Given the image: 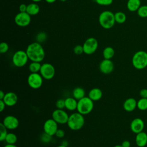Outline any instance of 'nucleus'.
I'll return each instance as SVG.
<instances>
[{
  "instance_id": "f257e3e1",
  "label": "nucleus",
  "mask_w": 147,
  "mask_h": 147,
  "mask_svg": "<svg viewBox=\"0 0 147 147\" xmlns=\"http://www.w3.org/2000/svg\"><path fill=\"white\" fill-rule=\"evenodd\" d=\"M26 52L32 61L41 62L45 57V51L41 43L37 41L32 42L26 48Z\"/></svg>"
},
{
  "instance_id": "f03ea898",
  "label": "nucleus",
  "mask_w": 147,
  "mask_h": 147,
  "mask_svg": "<svg viewBox=\"0 0 147 147\" xmlns=\"http://www.w3.org/2000/svg\"><path fill=\"white\" fill-rule=\"evenodd\" d=\"M98 21L100 25L103 28L109 29L113 28L115 24L114 14L109 10L103 11L99 14Z\"/></svg>"
},
{
  "instance_id": "7ed1b4c3",
  "label": "nucleus",
  "mask_w": 147,
  "mask_h": 147,
  "mask_svg": "<svg viewBox=\"0 0 147 147\" xmlns=\"http://www.w3.org/2000/svg\"><path fill=\"white\" fill-rule=\"evenodd\" d=\"M84 122L83 115L78 112L74 113L69 116L67 125L70 129L76 131L83 127Z\"/></svg>"
},
{
  "instance_id": "20e7f679",
  "label": "nucleus",
  "mask_w": 147,
  "mask_h": 147,
  "mask_svg": "<svg viewBox=\"0 0 147 147\" xmlns=\"http://www.w3.org/2000/svg\"><path fill=\"white\" fill-rule=\"evenodd\" d=\"M131 62L136 69H144L147 67V52L144 51L136 52L133 56Z\"/></svg>"
},
{
  "instance_id": "39448f33",
  "label": "nucleus",
  "mask_w": 147,
  "mask_h": 147,
  "mask_svg": "<svg viewBox=\"0 0 147 147\" xmlns=\"http://www.w3.org/2000/svg\"><path fill=\"white\" fill-rule=\"evenodd\" d=\"M94 101L88 96L84 98L78 100L77 110L78 112L82 115H87L90 113L94 108Z\"/></svg>"
},
{
  "instance_id": "423d86ee",
  "label": "nucleus",
  "mask_w": 147,
  "mask_h": 147,
  "mask_svg": "<svg viewBox=\"0 0 147 147\" xmlns=\"http://www.w3.org/2000/svg\"><path fill=\"white\" fill-rule=\"evenodd\" d=\"M29 60L26 51L19 50L16 51L12 56V63L17 67H22L25 65Z\"/></svg>"
},
{
  "instance_id": "0eeeda50",
  "label": "nucleus",
  "mask_w": 147,
  "mask_h": 147,
  "mask_svg": "<svg viewBox=\"0 0 147 147\" xmlns=\"http://www.w3.org/2000/svg\"><path fill=\"white\" fill-rule=\"evenodd\" d=\"M27 82L30 87L33 89H38L42 84L43 78L38 72L31 73L28 77Z\"/></svg>"
},
{
  "instance_id": "6e6552de",
  "label": "nucleus",
  "mask_w": 147,
  "mask_h": 147,
  "mask_svg": "<svg viewBox=\"0 0 147 147\" xmlns=\"http://www.w3.org/2000/svg\"><path fill=\"white\" fill-rule=\"evenodd\" d=\"M40 74L46 80L52 79L55 75V68L51 63H46L41 64Z\"/></svg>"
},
{
  "instance_id": "1a4fd4ad",
  "label": "nucleus",
  "mask_w": 147,
  "mask_h": 147,
  "mask_svg": "<svg viewBox=\"0 0 147 147\" xmlns=\"http://www.w3.org/2000/svg\"><path fill=\"white\" fill-rule=\"evenodd\" d=\"M98 42L97 40L94 37L88 38L83 45L84 53L87 55H91L94 53L97 49Z\"/></svg>"
},
{
  "instance_id": "9d476101",
  "label": "nucleus",
  "mask_w": 147,
  "mask_h": 147,
  "mask_svg": "<svg viewBox=\"0 0 147 147\" xmlns=\"http://www.w3.org/2000/svg\"><path fill=\"white\" fill-rule=\"evenodd\" d=\"M31 16L26 12H20L14 17V22L20 27H25L29 25L31 21Z\"/></svg>"
},
{
  "instance_id": "9b49d317",
  "label": "nucleus",
  "mask_w": 147,
  "mask_h": 147,
  "mask_svg": "<svg viewBox=\"0 0 147 147\" xmlns=\"http://www.w3.org/2000/svg\"><path fill=\"white\" fill-rule=\"evenodd\" d=\"M69 116L67 113L63 109H57L55 110L52 114V118L58 124L67 123Z\"/></svg>"
},
{
  "instance_id": "f8f14e48",
  "label": "nucleus",
  "mask_w": 147,
  "mask_h": 147,
  "mask_svg": "<svg viewBox=\"0 0 147 147\" xmlns=\"http://www.w3.org/2000/svg\"><path fill=\"white\" fill-rule=\"evenodd\" d=\"M57 124L58 123L53 118L46 120L43 125L44 132L51 136L55 135L58 129Z\"/></svg>"
},
{
  "instance_id": "ddd939ff",
  "label": "nucleus",
  "mask_w": 147,
  "mask_h": 147,
  "mask_svg": "<svg viewBox=\"0 0 147 147\" xmlns=\"http://www.w3.org/2000/svg\"><path fill=\"white\" fill-rule=\"evenodd\" d=\"M5 126L9 130H14L17 129L19 126V121L17 117L13 115H7L2 121Z\"/></svg>"
},
{
  "instance_id": "4468645a",
  "label": "nucleus",
  "mask_w": 147,
  "mask_h": 147,
  "mask_svg": "<svg viewBox=\"0 0 147 147\" xmlns=\"http://www.w3.org/2000/svg\"><path fill=\"white\" fill-rule=\"evenodd\" d=\"M99 70L104 74H109L111 73L114 69V65L111 59L103 60L99 64Z\"/></svg>"
},
{
  "instance_id": "2eb2a0df",
  "label": "nucleus",
  "mask_w": 147,
  "mask_h": 147,
  "mask_svg": "<svg viewBox=\"0 0 147 147\" xmlns=\"http://www.w3.org/2000/svg\"><path fill=\"white\" fill-rule=\"evenodd\" d=\"M145 124L143 120L140 118H136L130 123V129L132 132L137 134L143 131Z\"/></svg>"
},
{
  "instance_id": "dca6fc26",
  "label": "nucleus",
  "mask_w": 147,
  "mask_h": 147,
  "mask_svg": "<svg viewBox=\"0 0 147 147\" xmlns=\"http://www.w3.org/2000/svg\"><path fill=\"white\" fill-rule=\"evenodd\" d=\"M7 106L11 107L14 106L18 101V96L17 94L13 92H8L2 99Z\"/></svg>"
},
{
  "instance_id": "f3484780",
  "label": "nucleus",
  "mask_w": 147,
  "mask_h": 147,
  "mask_svg": "<svg viewBox=\"0 0 147 147\" xmlns=\"http://www.w3.org/2000/svg\"><path fill=\"white\" fill-rule=\"evenodd\" d=\"M137 102L133 98H129L126 99L123 104V107L126 111L131 112L136 109L137 107Z\"/></svg>"
},
{
  "instance_id": "a211bd4d",
  "label": "nucleus",
  "mask_w": 147,
  "mask_h": 147,
  "mask_svg": "<svg viewBox=\"0 0 147 147\" xmlns=\"http://www.w3.org/2000/svg\"><path fill=\"white\" fill-rule=\"evenodd\" d=\"M135 141L137 146L144 147L147 144V134L143 131L136 134Z\"/></svg>"
},
{
  "instance_id": "6ab92c4d",
  "label": "nucleus",
  "mask_w": 147,
  "mask_h": 147,
  "mask_svg": "<svg viewBox=\"0 0 147 147\" xmlns=\"http://www.w3.org/2000/svg\"><path fill=\"white\" fill-rule=\"evenodd\" d=\"M65 108L69 111H74L77 109L78 100L74 97H68L65 99Z\"/></svg>"
},
{
  "instance_id": "aec40b11",
  "label": "nucleus",
  "mask_w": 147,
  "mask_h": 147,
  "mask_svg": "<svg viewBox=\"0 0 147 147\" xmlns=\"http://www.w3.org/2000/svg\"><path fill=\"white\" fill-rule=\"evenodd\" d=\"M103 95L102 90L98 88H94L90 90L88 92V97L93 101H98L100 100Z\"/></svg>"
},
{
  "instance_id": "412c9836",
  "label": "nucleus",
  "mask_w": 147,
  "mask_h": 147,
  "mask_svg": "<svg viewBox=\"0 0 147 147\" xmlns=\"http://www.w3.org/2000/svg\"><path fill=\"white\" fill-rule=\"evenodd\" d=\"M126 6L129 11H136L141 6V1L140 0H128Z\"/></svg>"
},
{
  "instance_id": "4be33fe9",
  "label": "nucleus",
  "mask_w": 147,
  "mask_h": 147,
  "mask_svg": "<svg viewBox=\"0 0 147 147\" xmlns=\"http://www.w3.org/2000/svg\"><path fill=\"white\" fill-rule=\"evenodd\" d=\"M40 11V6L35 2L29 3L27 5L26 13L30 16L37 15Z\"/></svg>"
},
{
  "instance_id": "5701e85b",
  "label": "nucleus",
  "mask_w": 147,
  "mask_h": 147,
  "mask_svg": "<svg viewBox=\"0 0 147 147\" xmlns=\"http://www.w3.org/2000/svg\"><path fill=\"white\" fill-rule=\"evenodd\" d=\"M85 91L84 90L80 87H77L74 88L72 91V96L76 100H79L80 99L85 96Z\"/></svg>"
},
{
  "instance_id": "b1692460",
  "label": "nucleus",
  "mask_w": 147,
  "mask_h": 147,
  "mask_svg": "<svg viewBox=\"0 0 147 147\" xmlns=\"http://www.w3.org/2000/svg\"><path fill=\"white\" fill-rule=\"evenodd\" d=\"M114 54V49L111 47H107L103 51V56L105 59H111L113 57Z\"/></svg>"
},
{
  "instance_id": "393cba45",
  "label": "nucleus",
  "mask_w": 147,
  "mask_h": 147,
  "mask_svg": "<svg viewBox=\"0 0 147 147\" xmlns=\"http://www.w3.org/2000/svg\"><path fill=\"white\" fill-rule=\"evenodd\" d=\"M115 22L118 24H123L126 20V14L122 11H118L114 14Z\"/></svg>"
},
{
  "instance_id": "a878e982",
  "label": "nucleus",
  "mask_w": 147,
  "mask_h": 147,
  "mask_svg": "<svg viewBox=\"0 0 147 147\" xmlns=\"http://www.w3.org/2000/svg\"><path fill=\"white\" fill-rule=\"evenodd\" d=\"M41 64L40 62L32 61L29 65V69L31 73H38L41 69Z\"/></svg>"
},
{
  "instance_id": "bb28decb",
  "label": "nucleus",
  "mask_w": 147,
  "mask_h": 147,
  "mask_svg": "<svg viewBox=\"0 0 147 147\" xmlns=\"http://www.w3.org/2000/svg\"><path fill=\"white\" fill-rule=\"evenodd\" d=\"M5 141L9 144H15L17 141V137L14 133H7Z\"/></svg>"
},
{
  "instance_id": "cd10ccee",
  "label": "nucleus",
  "mask_w": 147,
  "mask_h": 147,
  "mask_svg": "<svg viewBox=\"0 0 147 147\" xmlns=\"http://www.w3.org/2000/svg\"><path fill=\"white\" fill-rule=\"evenodd\" d=\"M137 107L141 111L147 110V98H141L140 99L137 101Z\"/></svg>"
},
{
  "instance_id": "c85d7f7f",
  "label": "nucleus",
  "mask_w": 147,
  "mask_h": 147,
  "mask_svg": "<svg viewBox=\"0 0 147 147\" xmlns=\"http://www.w3.org/2000/svg\"><path fill=\"white\" fill-rule=\"evenodd\" d=\"M7 128L5 126V125L3 124V123H0V141H3L5 140L7 134Z\"/></svg>"
},
{
  "instance_id": "c756f323",
  "label": "nucleus",
  "mask_w": 147,
  "mask_h": 147,
  "mask_svg": "<svg viewBox=\"0 0 147 147\" xmlns=\"http://www.w3.org/2000/svg\"><path fill=\"white\" fill-rule=\"evenodd\" d=\"M137 14L140 17H147V5L141 6L137 10Z\"/></svg>"
},
{
  "instance_id": "7c9ffc66",
  "label": "nucleus",
  "mask_w": 147,
  "mask_h": 147,
  "mask_svg": "<svg viewBox=\"0 0 147 147\" xmlns=\"http://www.w3.org/2000/svg\"><path fill=\"white\" fill-rule=\"evenodd\" d=\"M46 39H47V34L43 32H41L38 33L36 37V41L39 43L44 42L46 40Z\"/></svg>"
},
{
  "instance_id": "2f4dec72",
  "label": "nucleus",
  "mask_w": 147,
  "mask_h": 147,
  "mask_svg": "<svg viewBox=\"0 0 147 147\" xmlns=\"http://www.w3.org/2000/svg\"><path fill=\"white\" fill-rule=\"evenodd\" d=\"M9 49V46L7 43L5 42H2L0 44V53H6Z\"/></svg>"
},
{
  "instance_id": "473e14b6",
  "label": "nucleus",
  "mask_w": 147,
  "mask_h": 147,
  "mask_svg": "<svg viewBox=\"0 0 147 147\" xmlns=\"http://www.w3.org/2000/svg\"><path fill=\"white\" fill-rule=\"evenodd\" d=\"M51 139L52 136L45 133H44L41 136V141L44 143H49L50 141H51Z\"/></svg>"
},
{
  "instance_id": "72a5a7b5",
  "label": "nucleus",
  "mask_w": 147,
  "mask_h": 147,
  "mask_svg": "<svg viewBox=\"0 0 147 147\" xmlns=\"http://www.w3.org/2000/svg\"><path fill=\"white\" fill-rule=\"evenodd\" d=\"M74 52L75 53V54H76L77 55H80L82 54L83 53H84L83 45H76L74 48Z\"/></svg>"
},
{
  "instance_id": "f704fd0d",
  "label": "nucleus",
  "mask_w": 147,
  "mask_h": 147,
  "mask_svg": "<svg viewBox=\"0 0 147 147\" xmlns=\"http://www.w3.org/2000/svg\"><path fill=\"white\" fill-rule=\"evenodd\" d=\"M56 107L58 109H64L65 108V100L63 99H59L56 102Z\"/></svg>"
},
{
  "instance_id": "c9c22d12",
  "label": "nucleus",
  "mask_w": 147,
  "mask_h": 147,
  "mask_svg": "<svg viewBox=\"0 0 147 147\" xmlns=\"http://www.w3.org/2000/svg\"><path fill=\"white\" fill-rule=\"evenodd\" d=\"M95 2L99 5L109 6L113 3V0H95Z\"/></svg>"
},
{
  "instance_id": "e433bc0d",
  "label": "nucleus",
  "mask_w": 147,
  "mask_h": 147,
  "mask_svg": "<svg viewBox=\"0 0 147 147\" xmlns=\"http://www.w3.org/2000/svg\"><path fill=\"white\" fill-rule=\"evenodd\" d=\"M64 135H65V132H64V131L63 129H58L57 130V131L56 132V134H55V136H56L57 137L60 138L64 137Z\"/></svg>"
},
{
  "instance_id": "4c0bfd02",
  "label": "nucleus",
  "mask_w": 147,
  "mask_h": 147,
  "mask_svg": "<svg viewBox=\"0 0 147 147\" xmlns=\"http://www.w3.org/2000/svg\"><path fill=\"white\" fill-rule=\"evenodd\" d=\"M140 95L141 98H147V89L143 88L140 91Z\"/></svg>"
},
{
  "instance_id": "58836bf2",
  "label": "nucleus",
  "mask_w": 147,
  "mask_h": 147,
  "mask_svg": "<svg viewBox=\"0 0 147 147\" xmlns=\"http://www.w3.org/2000/svg\"><path fill=\"white\" fill-rule=\"evenodd\" d=\"M27 9V5L25 3H22L19 6L20 12H26Z\"/></svg>"
},
{
  "instance_id": "ea45409f",
  "label": "nucleus",
  "mask_w": 147,
  "mask_h": 147,
  "mask_svg": "<svg viewBox=\"0 0 147 147\" xmlns=\"http://www.w3.org/2000/svg\"><path fill=\"white\" fill-rule=\"evenodd\" d=\"M6 104L5 103V102H3V100H0V111L2 112L6 107Z\"/></svg>"
},
{
  "instance_id": "a19ab883",
  "label": "nucleus",
  "mask_w": 147,
  "mask_h": 147,
  "mask_svg": "<svg viewBox=\"0 0 147 147\" xmlns=\"http://www.w3.org/2000/svg\"><path fill=\"white\" fill-rule=\"evenodd\" d=\"M122 147H130V142L128 140H125L122 142Z\"/></svg>"
},
{
  "instance_id": "79ce46f5",
  "label": "nucleus",
  "mask_w": 147,
  "mask_h": 147,
  "mask_svg": "<svg viewBox=\"0 0 147 147\" xmlns=\"http://www.w3.org/2000/svg\"><path fill=\"white\" fill-rule=\"evenodd\" d=\"M5 95V92H4L3 91L1 90V91H0V100H2V99H3Z\"/></svg>"
},
{
  "instance_id": "37998d69",
  "label": "nucleus",
  "mask_w": 147,
  "mask_h": 147,
  "mask_svg": "<svg viewBox=\"0 0 147 147\" xmlns=\"http://www.w3.org/2000/svg\"><path fill=\"white\" fill-rule=\"evenodd\" d=\"M3 147H17V146L16 145H14V144H7Z\"/></svg>"
},
{
  "instance_id": "c03bdc74",
  "label": "nucleus",
  "mask_w": 147,
  "mask_h": 147,
  "mask_svg": "<svg viewBox=\"0 0 147 147\" xmlns=\"http://www.w3.org/2000/svg\"><path fill=\"white\" fill-rule=\"evenodd\" d=\"M47 3H52L53 2H55L56 0H45Z\"/></svg>"
},
{
  "instance_id": "a18cd8bd",
  "label": "nucleus",
  "mask_w": 147,
  "mask_h": 147,
  "mask_svg": "<svg viewBox=\"0 0 147 147\" xmlns=\"http://www.w3.org/2000/svg\"><path fill=\"white\" fill-rule=\"evenodd\" d=\"M62 145H64L66 146H67V145H68V142L66 141V140H64L63 142H62Z\"/></svg>"
},
{
  "instance_id": "49530a36",
  "label": "nucleus",
  "mask_w": 147,
  "mask_h": 147,
  "mask_svg": "<svg viewBox=\"0 0 147 147\" xmlns=\"http://www.w3.org/2000/svg\"><path fill=\"white\" fill-rule=\"evenodd\" d=\"M33 2H35V3H37V2H40V1H42V0H32Z\"/></svg>"
},
{
  "instance_id": "de8ad7c7",
  "label": "nucleus",
  "mask_w": 147,
  "mask_h": 147,
  "mask_svg": "<svg viewBox=\"0 0 147 147\" xmlns=\"http://www.w3.org/2000/svg\"><path fill=\"white\" fill-rule=\"evenodd\" d=\"M57 147H67V146H65V145H59V146H57Z\"/></svg>"
},
{
  "instance_id": "09e8293b",
  "label": "nucleus",
  "mask_w": 147,
  "mask_h": 147,
  "mask_svg": "<svg viewBox=\"0 0 147 147\" xmlns=\"http://www.w3.org/2000/svg\"><path fill=\"white\" fill-rule=\"evenodd\" d=\"M114 147H122V146L121 145H115Z\"/></svg>"
},
{
  "instance_id": "8fccbe9b",
  "label": "nucleus",
  "mask_w": 147,
  "mask_h": 147,
  "mask_svg": "<svg viewBox=\"0 0 147 147\" xmlns=\"http://www.w3.org/2000/svg\"><path fill=\"white\" fill-rule=\"evenodd\" d=\"M60 1H61V2H65V1H66L67 0H60Z\"/></svg>"
}]
</instances>
